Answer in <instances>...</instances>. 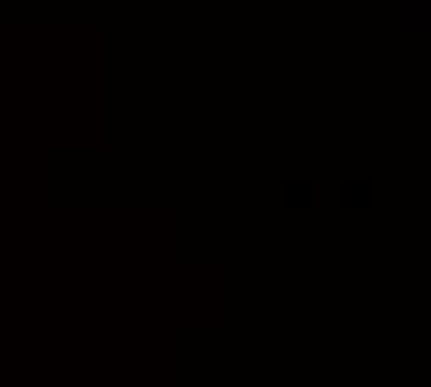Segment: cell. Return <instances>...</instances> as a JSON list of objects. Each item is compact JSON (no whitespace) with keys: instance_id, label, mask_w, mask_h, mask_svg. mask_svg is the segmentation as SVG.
<instances>
[{"instance_id":"obj_1","label":"cell","mask_w":431,"mask_h":387,"mask_svg":"<svg viewBox=\"0 0 431 387\" xmlns=\"http://www.w3.org/2000/svg\"><path fill=\"white\" fill-rule=\"evenodd\" d=\"M402 26L424 34L431 26V0H402Z\"/></svg>"}]
</instances>
